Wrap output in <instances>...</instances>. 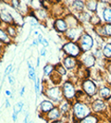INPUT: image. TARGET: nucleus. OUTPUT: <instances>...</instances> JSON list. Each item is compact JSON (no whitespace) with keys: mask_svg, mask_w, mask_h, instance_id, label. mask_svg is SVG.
I'll return each mask as SVG.
<instances>
[{"mask_svg":"<svg viewBox=\"0 0 111 123\" xmlns=\"http://www.w3.org/2000/svg\"><path fill=\"white\" fill-rule=\"evenodd\" d=\"M92 114L89 104L82 101H74L71 109V123H78L82 118Z\"/></svg>","mask_w":111,"mask_h":123,"instance_id":"1","label":"nucleus"},{"mask_svg":"<svg viewBox=\"0 0 111 123\" xmlns=\"http://www.w3.org/2000/svg\"><path fill=\"white\" fill-rule=\"evenodd\" d=\"M78 84L74 83L73 81L67 79L66 80H63L62 84L60 85V89H61L62 95H63V99L69 101L71 103H73L76 98V92L78 90Z\"/></svg>","mask_w":111,"mask_h":123,"instance_id":"2","label":"nucleus"},{"mask_svg":"<svg viewBox=\"0 0 111 123\" xmlns=\"http://www.w3.org/2000/svg\"><path fill=\"white\" fill-rule=\"evenodd\" d=\"M79 87L88 97L92 99L97 97L99 86L97 85L96 81H94L92 78H87V79L80 80L79 82Z\"/></svg>","mask_w":111,"mask_h":123,"instance_id":"3","label":"nucleus"},{"mask_svg":"<svg viewBox=\"0 0 111 123\" xmlns=\"http://www.w3.org/2000/svg\"><path fill=\"white\" fill-rule=\"evenodd\" d=\"M60 50L62 51L63 55L72 56L75 58H79L80 55L82 54L79 43L77 42H71V41H65L62 43Z\"/></svg>","mask_w":111,"mask_h":123,"instance_id":"4","label":"nucleus"},{"mask_svg":"<svg viewBox=\"0 0 111 123\" xmlns=\"http://www.w3.org/2000/svg\"><path fill=\"white\" fill-rule=\"evenodd\" d=\"M79 43L80 47V50L82 53H87V52H92L94 45H95V41L94 37L87 31H84L82 34L80 35L79 41L77 42Z\"/></svg>","mask_w":111,"mask_h":123,"instance_id":"5","label":"nucleus"},{"mask_svg":"<svg viewBox=\"0 0 111 123\" xmlns=\"http://www.w3.org/2000/svg\"><path fill=\"white\" fill-rule=\"evenodd\" d=\"M90 106H91L92 114H95L100 117H102L104 115H105L106 112L108 111V108H109V105L107 104V102L105 100L98 98V97L92 99V101L90 104Z\"/></svg>","mask_w":111,"mask_h":123,"instance_id":"6","label":"nucleus"},{"mask_svg":"<svg viewBox=\"0 0 111 123\" xmlns=\"http://www.w3.org/2000/svg\"><path fill=\"white\" fill-rule=\"evenodd\" d=\"M78 59H79L80 66H82V68H84L85 69H88V70L92 69L95 67L96 63H97V59L93 55L92 52L82 53Z\"/></svg>","mask_w":111,"mask_h":123,"instance_id":"7","label":"nucleus"},{"mask_svg":"<svg viewBox=\"0 0 111 123\" xmlns=\"http://www.w3.org/2000/svg\"><path fill=\"white\" fill-rule=\"evenodd\" d=\"M100 4L103 6H99L98 14L102 18L103 23L111 24V2L109 1H100Z\"/></svg>","mask_w":111,"mask_h":123,"instance_id":"8","label":"nucleus"},{"mask_svg":"<svg viewBox=\"0 0 111 123\" xmlns=\"http://www.w3.org/2000/svg\"><path fill=\"white\" fill-rule=\"evenodd\" d=\"M83 31H84V28L82 25H80L76 28H69L67 31V32L63 35V38L65 41L78 42Z\"/></svg>","mask_w":111,"mask_h":123,"instance_id":"9","label":"nucleus"},{"mask_svg":"<svg viewBox=\"0 0 111 123\" xmlns=\"http://www.w3.org/2000/svg\"><path fill=\"white\" fill-rule=\"evenodd\" d=\"M60 62L62 63V65L65 67V68L69 72H76L77 69L79 68V67H80L79 59L72 57V56L64 55Z\"/></svg>","mask_w":111,"mask_h":123,"instance_id":"10","label":"nucleus"},{"mask_svg":"<svg viewBox=\"0 0 111 123\" xmlns=\"http://www.w3.org/2000/svg\"><path fill=\"white\" fill-rule=\"evenodd\" d=\"M56 106V105L52 102V101H50L48 99H43L41 101V103L38 105L37 106V112H38V116L40 117H42L43 118L44 116L49 112L51 111L54 107Z\"/></svg>","mask_w":111,"mask_h":123,"instance_id":"11","label":"nucleus"},{"mask_svg":"<svg viewBox=\"0 0 111 123\" xmlns=\"http://www.w3.org/2000/svg\"><path fill=\"white\" fill-rule=\"evenodd\" d=\"M52 28H53V30H54L56 33L60 34L62 36H63L68 30V26L63 17L54 18L53 23H52Z\"/></svg>","mask_w":111,"mask_h":123,"instance_id":"12","label":"nucleus"},{"mask_svg":"<svg viewBox=\"0 0 111 123\" xmlns=\"http://www.w3.org/2000/svg\"><path fill=\"white\" fill-rule=\"evenodd\" d=\"M68 12L72 13V14L77 16L80 13L83 12L85 10V1H82V0H74V1H71L70 4L68 6Z\"/></svg>","mask_w":111,"mask_h":123,"instance_id":"13","label":"nucleus"},{"mask_svg":"<svg viewBox=\"0 0 111 123\" xmlns=\"http://www.w3.org/2000/svg\"><path fill=\"white\" fill-rule=\"evenodd\" d=\"M31 12H32V15L34 16V18H36L41 24H43V23L46 24L47 20L51 18L49 10H47V9H45V8H43V7L40 8V9L34 10V11L31 10Z\"/></svg>","mask_w":111,"mask_h":123,"instance_id":"14","label":"nucleus"},{"mask_svg":"<svg viewBox=\"0 0 111 123\" xmlns=\"http://www.w3.org/2000/svg\"><path fill=\"white\" fill-rule=\"evenodd\" d=\"M0 20L3 24L6 25V26L7 25H16L9 9H7V7H5V6L0 8Z\"/></svg>","mask_w":111,"mask_h":123,"instance_id":"15","label":"nucleus"},{"mask_svg":"<svg viewBox=\"0 0 111 123\" xmlns=\"http://www.w3.org/2000/svg\"><path fill=\"white\" fill-rule=\"evenodd\" d=\"M62 118V113L58 105H56L55 107L52 109L51 111H49L45 116L43 117V119L46 121L47 123H51L56 120H58V119H61Z\"/></svg>","mask_w":111,"mask_h":123,"instance_id":"16","label":"nucleus"},{"mask_svg":"<svg viewBox=\"0 0 111 123\" xmlns=\"http://www.w3.org/2000/svg\"><path fill=\"white\" fill-rule=\"evenodd\" d=\"M97 97L105 101H108L111 98V86L104 83L101 84L98 87V92H97Z\"/></svg>","mask_w":111,"mask_h":123,"instance_id":"17","label":"nucleus"},{"mask_svg":"<svg viewBox=\"0 0 111 123\" xmlns=\"http://www.w3.org/2000/svg\"><path fill=\"white\" fill-rule=\"evenodd\" d=\"M57 105L61 111L62 116H71V109H72V103L71 102L63 99Z\"/></svg>","mask_w":111,"mask_h":123,"instance_id":"18","label":"nucleus"},{"mask_svg":"<svg viewBox=\"0 0 111 123\" xmlns=\"http://www.w3.org/2000/svg\"><path fill=\"white\" fill-rule=\"evenodd\" d=\"M63 18L66 20V22H67V24L68 26V29L69 28H76V27L81 25L80 23L78 18H77V16L72 14V13H69V12L67 13Z\"/></svg>","mask_w":111,"mask_h":123,"instance_id":"19","label":"nucleus"},{"mask_svg":"<svg viewBox=\"0 0 111 123\" xmlns=\"http://www.w3.org/2000/svg\"><path fill=\"white\" fill-rule=\"evenodd\" d=\"M1 27H3L5 30H6V31L7 32V34L10 36V38L12 39L13 41H14V39L16 38V37L18 36V31H19V27H18L17 25H5L2 23V25H1Z\"/></svg>","mask_w":111,"mask_h":123,"instance_id":"20","label":"nucleus"},{"mask_svg":"<svg viewBox=\"0 0 111 123\" xmlns=\"http://www.w3.org/2000/svg\"><path fill=\"white\" fill-rule=\"evenodd\" d=\"M99 8V1L97 0H86L85 1V10L91 14L98 12Z\"/></svg>","mask_w":111,"mask_h":123,"instance_id":"21","label":"nucleus"},{"mask_svg":"<svg viewBox=\"0 0 111 123\" xmlns=\"http://www.w3.org/2000/svg\"><path fill=\"white\" fill-rule=\"evenodd\" d=\"M14 41L10 38V36L7 34L6 30L0 26V43H2L5 46L11 44Z\"/></svg>","mask_w":111,"mask_h":123,"instance_id":"22","label":"nucleus"},{"mask_svg":"<svg viewBox=\"0 0 111 123\" xmlns=\"http://www.w3.org/2000/svg\"><path fill=\"white\" fill-rule=\"evenodd\" d=\"M102 55L105 60H111V39L106 40L102 46Z\"/></svg>","mask_w":111,"mask_h":123,"instance_id":"23","label":"nucleus"},{"mask_svg":"<svg viewBox=\"0 0 111 123\" xmlns=\"http://www.w3.org/2000/svg\"><path fill=\"white\" fill-rule=\"evenodd\" d=\"M92 14L90 12H88L87 10H84L83 12L80 13L79 15H77V18L79 19L80 23L82 26H85V25L89 24V21H90V18H91Z\"/></svg>","mask_w":111,"mask_h":123,"instance_id":"24","label":"nucleus"},{"mask_svg":"<svg viewBox=\"0 0 111 123\" xmlns=\"http://www.w3.org/2000/svg\"><path fill=\"white\" fill-rule=\"evenodd\" d=\"M49 81L51 85H54V86H60L63 82V77L60 76L59 74H57L56 71L53 72V74L50 76L49 78Z\"/></svg>","mask_w":111,"mask_h":123,"instance_id":"25","label":"nucleus"},{"mask_svg":"<svg viewBox=\"0 0 111 123\" xmlns=\"http://www.w3.org/2000/svg\"><path fill=\"white\" fill-rule=\"evenodd\" d=\"M102 120V117H100L99 116L95 115V114H91L89 116H87L86 117L82 118L81 120H80L78 123H100V121Z\"/></svg>","mask_w":111,"mask_h":123,"instance_id":"26","label":"nucleus"},{"mask_svg":"<svg viewBox=\"0 0 111 123\" xmlns=\"http://www.w3.org/2000/svg\"><path fill=\"white\" fill-rule=\"evenodd\" d=\"M55 71V64H52L47 62L43 68V78H49L50 76L53 74Z\"/></svg>","mask_w":111,"mask_h":123,"instance_id":"27","label":"nucleus"},{"mask_svg":"<svg viewBox=\"0 0 111 123\" xmlns=\"http://www.w3.org/2000/svg\"><path fill=\"white\" fill-rule=\"evenodd\" d=\"M89 24L93 28V27H97L99 25L103 24V21H102V18H101V17L99 16L98 14L97 13H94V14H92V16L90 18Z\"/></svg>","mask_w":111,"mask_h":123,"instance_id":"28","label":"nucleus"},{"mask_svg":"<svg viewBox=\"0 0 111 123\" xmlns=\"http://www.w3.org/2000/svg\"><path fill=\"white\" fill-rule=\"evenodd\" d=\"M27 66H28V77H29L30 80L34 81L37 78L36 69H35L34 67H32V65H31V62L29 61V60L27 61Z\"/></svg>","mask_w":111,"mask_h":123,"instance_id":"29","label":"nucleus"},{"mask_svg":"<svg viewBox=\"0 0 111 123\" xmlns=\"http://www.w3.org/2000/svg\"><path fill=\"white\" fill-rule=\"evenodd\" d=\"M55 71L57 74H59L60 76H62V77L68 75V70L65 68V67L62 65V63L60 61L56 62L55 64Z\"/></svg>","mask_w":111,"mask_h":123,"instance_id":"30","label":"nucleus"},{"mask_svg":"<svg viewBox=\"0 0 111 123\" xmlns=\"http://www.w3.org/2000/svg\"><path fill=\"white\" fill-rule=\"evenodd\" d=\"M103 30H104V35L105 40L111 39V24L110 23H103Z\"/></svg>","mask_w":111,"mask_h":123,"instance_id":"31","label":"nucleus"},{"mask_svg":"<svg viewBox=\"0 0 111 123\" xmlns=\"http://www.w3.org/2000/svg\"><path fill=\"white\" fill-rule=\"evenodd\" d=\"M23 106H24L23 101H18V103L13 106V110L16 111L18 114H19V113H21L22 110H23Z\"/></svg>","mask_w":111,"mask_h":123,"instance_id":"32","label":"nucleus"},{"mask_svg":"<svg viewBox=\"0 0 111 123\" xmlns=\"http://www.w3.org/2000/svg\"><path fill=\"white\" fill-rule=\"evenodd\" d=\"M104 69H105V73L111 76V60H105Z\"/></svg>","mask_w":111,"mask_h":123,"instance_id":"33","label":"nucleus"},{"mask_svg":"<svg viewBox=\"0 0 111 123\" xmlns=\"http://www.w3.org/2000/svg\"><path fill=\"white\" fill-rule=\"evenodd\" d=\"M7 80H8V83L10 84V86L13 87L15 85V83H16V78H15V76L12 73L7 76Z\"/></svg>","mask_w":111,"mask_h":123,"instance_id":"34","label":"nucleus"},{"mask_svg":"<svg viewBox=\"0 0 111 123\" xmlns=\"http://www.w3.org/2000/svg\"><path fill=\"white\" fill-rule=\"evenodd\" d=\"M41 44L43 45V47H44V48L49 47V42H48V40H47L45 37H43V41H42V43H41Z\"/></svg>","mask_w":111,"mask_h":123,"instance_id":"35","label":"nucleus"},{"mask_svg":"<svg viewBox=\"0 0 111 123\" xmlns=\"http://www.w3.org/2000/svg\"><path fill=\"white\" fill-rule=\"evenodd\" d=\"M39 55H40V56H42V57H44V56L46 55V48H44V47H42V49L40 50V53H39Z\"/></svg>","mask_w":111,"mask_h":123,"instance_id":"36","label":"nucleus"},{"mask_svg":"<svg viewBox=\"0 0 111 123\" xmlns=\"http://www.w3.org/2000/svg\"><path fill=\"white\" fill-rule=\"evenodd\" d=\"M40 43H39V42H38V40H37L36 37H34L33 38V40H32V43H31V44L30 45V47H31V46H38Z\"/></svg>","mask_w":111,"mask_h":123,"instance_id":"37","label":"nucleus"},{"mask_svg":"<svg viewBox=\"0 0 111 123\" xmlns=\"http://www.w3.org/2000/svg\"><path fill=\"white\" fill-rule=\"evenodd\" d=\"M18 113H17L16 111L13 110V112H12V119H13V121H14V122H16V121H17V119H18Z\"/></svg>","mask_w":111,"mask_h":123,"instance_id":"38","label":"nucleus"},{"mask_svg":"<svg viewBox=\"0 0 111 123\" xmlns=\"http://www.w3.org/2000/svg\"><path fill=\"white\" fill-rule=\"evenodd\" d=\"M5 93H6V95L7 96V97H10L11 99H13L12 92H11L10 90H6V92H5Z\"/></svg>","mask_w":111,"mask_h":123,"instance_id":"39","label":"nucleus"},{"mask_svg":"<svg viewBox=\"0 0 111 123\" xmlns=\"http://www.w3.org/2000/svg\"><path fill=\"white\" fill-rule=\"evenodd\" d=\"M36 38H37V40H38V42H39V43L41 44V43H42V41H43V35L42 33H40Z\"/></svg>","mask_w":111,"mask_h":123,"instance_id":"40","label":"nucleus"},{"mask_svg":"<svg viewBox=\"0 0 111 123\" xmlns=\"http://www.w3.org/2000/svg\"><path fill=\"white\" fill-rule=\"evenodd\" d=\"M5 106H6V108H9V107L11 106V105H10V101H9V98H8V97H6V105H5Z\"/></svg>","mask_w":111,"mask_h":123,"instance_id":"41","label":"nucleus"},{"mask_svg":"<svg viewBox=\"0 0 111 123\" xmlns=\"http://www.w3.org/2000/svg\"><path fill=\"white\" fill-rule=\"evenodd\" d=\"M24 92H25V86H22L20 88V92H19V96H23L24 95Z\"/></svg>","mask_w":111,"mask_h":123,"instance_id":"42","label":"nucleus"},{"mask_svg":"<svg viewBox=\"0 0 111 123\" xmlns=\"http://www.w3.org/2000/svg\"><path fill=\"white\" fill-rule=\"evenodd\" d=\"M51 123H67V122H65L63 119H58V120H56V121H53V122Z\"/></svg>","mask_w":111,"mask_h":123,"instance_id":"43","label":"nucleus"},{"mask_svg":"<svg viewBox=\"0 0 111 123\" xmlns=\"http://www.w3.org/2000/svg\"><path fill=\"white\" fill-rule=\"evenodd\" d=\"M40 67V56L37 57V60H36V68Z\"/></svg>","mask_w":111,"mask_h":123,"instance_id":"44","label":"nucleus"},{"mask_svg":"<svg viewBox=\"0 0 111 123\" xmlns=\"http://www.w3.org/2000/svg\"><path fill=\"white\" fill-rule=\"evenodd\" d=\"M33 34H34L35 36H38L40 33H39V31H33Z\"/></svg>","mask_w":111,"mask_h":123,"instance_id":"45","label":"nucleus"},{"mask_svg":"<svg viewBox=\"0 0 111 123\" xmlns=\"http://www.w3.org/2000/svg\"><path fill=\"white\" fill-rule=\"evenodd\" d=\"M1 25H2V22H1V20H0V26H1Z\"/></svg>","mask_w":111,"mask_h":123,"instance_id":"46","label":"nucleus"},{"mask_svg":"<svg viewBox=\"0 0 111 123\" xmlns=\"http://www.w3.org/2000/svg\"><path fill=\"white\" fill-rule=\"evenodd\" d=\"M30 123H34V121H31Z\"/></svg>","mask_w":111,"mask_h":123,"instance_id":"47","label":"nucleus"}]
</instances>
